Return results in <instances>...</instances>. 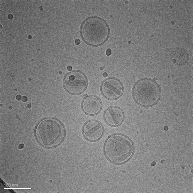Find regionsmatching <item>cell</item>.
Instances as JSON below:
<instances>
[{"instance_id":"obj_1","label":"cell","mask_w":193,"mask_h":193,"mask_svg":"<svg viewBox=\"0 0 193 193\" xmlns=\"http://www.w3.org/2000/svg\"><path fill=\"white\" fill-rule=\"evenodd\" d=\"M34 135L36 142L47 149L60 146L66 139V128L62 122L53 117H47L36 124Z\"/></svg>"},{"instance_id":"obj_2","label":"cell","mask_w":193,"mask_h":193,"mask_svg":"<svg viewBox=\"0 0 193 193\" xmlns=\"http://www.w3.org/2000/svg\"><path fill=\"white\" fill-rule=\"evenodd\" d=\"M135 152L134 142L129 137L115 133L106 139L104 153L110 163L117 165L126 164L130 160Z\"/></svg>"},{"instance_id":"obj_3","label":"cell","mask_w":193,"mask_h":193,"mask_svg":"<svg viewBox=\"0 0 193 193\" xmlns=\"http://www.w3.org/2000/svg\"><path fill=\"white\" fill-rule=\"evenodd\" d=\"M82 40L92 47H99L105 43L110 36L109 24L98 16H91L84 19L80 28Z\"/></svg>"},{"instance_id":"obj_4","label":"cell","mask_w":193,"mask_h":193,"mask_svg":"<svg viewBox=\"0 0 193 193\" xmlns=\"http://www.w3.org/2000/svg\"><path fill=\"white\" fill-rule=\"evenodd\" d=\"M161 89L156 80L143 78L137 80L132 89V97L135 102L141 107H151L159 102Z\"/></svg>"},{"instance_id":"obj_5","label":"cell","mask_w":193,"mask_h":193,"mask_svg":"<svg viewBox=\"0 0 193 193\" xmlns=\"http://www.w3.org/2000/svg\"><path fill=\"white\" fill-rule=\"evenodd\" d=\"M89 81L85 73L75 70L67 73L63 80V87L70 95H78L82 94L88 88Z\"/></svg>"},{"instance_id":"obj_6","label":"cell","mask_w":193,"mask_h":193,"mask_svg":"<svg viewBox=\"0 0 193 193\" xmlns=\"http://www.w3.org/2000/svg\"><path fill=\"white\" fill-rule=\"evenodd\" d=\"M100 92L106 99L115 100L123 95L124 84L117 78L109 77L102 81L100 85Z\"/></svg>"},{"instance_id":"obj_7","label":"cell","mask_w":193,"mask_h":193,"mask_svg":"<svg viewBox=\"0 0 193 193\" xmlns=\"http://www.w3.org/2000/svg\"><path fill=\"white\" fill-rule=\"evenodd\" d=\"M82 132L85 139L89 142H95L102 138L104 135L105 129L100 121L90 120L84 124Z\"/></svg>"},{"instance_id":"obj_8","label":"cell","mask_w":193,"mask_h":193,"mask_svg":"<svg viewBox=\"0 0 193 193\" xmlns=\"http://www.w3.org/2000/svg\"><path fill=\"white\" fill-rule=\"evenodd\" d=\"M125 114L123 109L117 106H112L106 109L104 119L106 124L110 127H117L124 122Z\"/></svg>"},{"instance_id":"obj_9","label":"cell","mask_w":193,"mask_h":193,"mask_svg":"<svg viewBox=\"0 0 193 193\" xmlns=\"http://www.w3.org/2000/svg\"><path fill=\"white\" fill-rule=\"evenodd\" d=\"M81 109L86 115L95 116L101 112L102 109V101L97 95H87L82 100Z\"/></svg>"},{"instance_id":"obj_10","label":"cell","mask_w":193,"mask_h":193,"mask_svg":"<svg viewBox=\"0 0 193 193\" xmlns=\"http://www.w3.org/2000/svg\"><path fill=\"white\" fill-rule=\"evenodd\" d=\"M171 58L173 63L178 65H183L188 62L189 56L186 50L185 49H180L172 53Z\"/></svg>"},{"instance_id":"obj_11","label":"cell","mask_w":193,"mask_h":193,"mask_svg":"<svg viewBox=\"0 0 193 193\" xmlns=\"http://www.w3.org/2000/svg\"><path fill=\"white\" fill-rule=\"evenodd\" d=\"M111 54H112V51L110 49H107V50L106 51V55L107 56H109V55H111Z\"/></svg>"},{"instance_id":"obj_12","label":"cell","mask_w":193,"mask_h":193,"mask_svg":"<svg viewBox=\"0 0 193 193\" xmlns=\"http://www.w3.org/2000/svg\"><path fill=\"white\" fill-rule=\"evenodd\" d=\"M16 99H17V100L19 101V100H22V96H21V95H16Z\"/></svg>"},{"instance_id":"obj_13","label":"cell","mask_w":193,"mask_h":193,"mask_svg":"<svg viewBox=\"0 0 193 193\" xmlns=\"http://www.w3.org/2000/svg\"><path fill=\"white\" fill-rule=\"evenodd\" d=\"M75 44H76V45H78L79 44H80V39H76L75 40Z\"/></svg>"},{"instance_id":"obj_14","label":"cell","mask_w":193,"mask_h":193,"mask_svg":"<svg viewBox=\"0 0 193 193\" xmlns=\"http://www.w3.org/2000/svg\"><path fill=\"white\" fill-rule=\"evenodd\" d=\"M22 100L23 102H26L27 100V97H26V96H24V97H23Z\"/></svg>"},{"instance_id":"obj_15","label":"cell","mask_w":193,"mask_h":193,"mask_svg":"<svg viewBox=\"0 0 193 193\" xmlns=\"http://www.w3.org/2000/svg\"><path fill=\"white\" fill-rule=\"evenodd\" d=\"M72 67H71V66H68V67H67V69H68V71H72Z\"/></svg>"},{"instance_id":"obj_16","label":"cell","mask_w":193,"mask_h":193,"mask_svg":"<svg viewBox=\"0 0 193 193\" xmlns=\"http://www.w3.org/2000/svg\"><path fill=\"white\" fill-rule=\"evenodd\" d=\"M12 18H13V16H12V15H10V14L8 15V18H9V19H12Z\"/></svg>"},{"instance_id":"obj_17","label":"cell","mask_w":193,"mask_h":193,"mask_svg":"<svg viewBox=\"0 0 193 193\" xmlns=\"http://www.w3.org/2000/svg\"><path fill=\"white\" fill-rule=\"evenodd\" d=\"M23 147H24V144H20V145L19 146V148L20 149H23Z\"/></svg>"},{"instance_id":"obj_18","label":"cell","mask_w":193,"mask_h":193,"mask_svg":"<svg viewBox=\"0 0 193 193\" xmlns=\"http://www.w3.org/2000/svg\"><path fill=\"white\" fill-rule=\"evenodd\" d=\"M103 75H104V77H106L107 76V73H104Z\"/></svg>"},{"instance_id":"obj_19","label":"cell","mask_w":193,"mask_h":193,"mask_svg":"<svg viewBox=\"0 0 193 193\" xmlns=\"http://www.w3.org/2000/svg\"><path fill=\"white\" fill-rule=\"evenodd\" d=\"M27 107H31V104H29V105H27Z\"/></svg>"},{"instance_id":"obj_20","label":"cell","mask_w":193,"mask_h":193,"mask_svg":"<svg viewBox=\"0 0 193 193\" xmlns=\"http://www.w3.org/2000/svg\"><path fill=\"white\" fill-rule=\"evenodd\" d=\"M31 36H29L30 39H31Z\"/></svg>"}]
</instances>
